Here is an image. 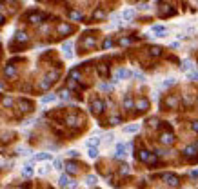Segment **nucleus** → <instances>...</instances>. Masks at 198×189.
<instances>
[{
	"mask_svg": "<svg viewBox=\"0 0 198 189\" xmlns=\"http://www.w3.org/2000/svg\"><path fill=\"white\" fill-rule=\"evenodd\" d=\"M135 131H138V124H133V126L124 127V133H135Z\"/></svg>",
	"mask_w": 198,
	"mask_h": 189,
	"instance_id": "4468645a",
	"label": "nucleus"
},
{
	"mask_svg": "<svg viewBox=\"0 0 198 189\" xmlns=\"http://www.w3.org/2000/svg\"><path fill=\"white\" fill-rule=\"evenodd\" d=\"M124 155H126V144H116V156L118 158H120V156H124Z\"/></svg>",
	"mask_w": 198,
	"mask_h": 189,
	"instance_id": "39448f33",
	"label": "nucleus"
},
{
	"mask_svg": "<svg viewBox=\"0 0 198 189\" xmlns=\"http://www.w3.org/2000/svg\"><path fill=\"white\" fill-rule=\"evenodd\" d=\"M127 171H129V169H127V166H122V169H120V173H122V175H126Z\"/></svg>",
	"mask_w": 198,
	"mask_h": 189,
	"instance_id": "ea45409f",
	"label": "nucleus"
},
{
	"mask_svg": "<svg viewBox=\"0 0 198 189\" xmlns=\"http://www.w3.org/2000/svg\"><path fill=\"white\" fill-rule=\"evenodd\" d=\"M140 158H142V160H149V155H147V151H140Z\"/></svg>",
	"mask_w": 198,
	"mask_h": 189,
	"instance_id": "473e14b6",
	"label": "nucleus"
},
{
	"mask_svg": "<svg viewBox=\"0 0 198 189\" xmlns=\"http://www.w3.org/2000/svg\"><path fill=\"white\" fill-rule=\"evenodd\" d=\"M55 169H58V171H62V169H64L62 160H55Z\"/></svg>",
	"mask_w": 198,
	"mask_h": 189,
	"instance_id": "c85d7f7f",
	"label": "nucleus"
},
{
	"mask_svg": "<svg viewBox=\"0 0 198 189\" xmlns=\"http://www.w3.org/2000/svg\"><path fill=\"white\" fill-rule=\"evenodd\" d=\"M91 107H93V111H95V113H100L102 109H104V102L102 100H95V102L91 104Z\"/></svg>",
	"mask_w": 198,
	"mask_h": 189,
	"instance_id": "7ed1b4c3",
	"label": "nucleus"
},
{
	"mask_svg": "<svg viewBox=\"0 0 198 189\" xmlns=\"http://www.w3.org/2000/svg\"><path fill=\"white\" fill-rule=\"evenodd\" d=\"M169 186H173V187L178 186V178L176 176H169Z\"/></svg>",
	"mask_w": 198,
	"mask_h": 189,
	"instance_id": "cd10ccee",
	"label": "nucleus"
},
{
	"mask_svg": "<svg viewBox=\"0 0 198 189\" xmlns=\"http://www.w3.org/2000/svg\"><path fill=\"white\" fill-rule=\"evenodd\" d=\"M60 96L62 98H69V91H67V89H64V91L60 93Z\"/></svg>",
	"mask_w": 198,
	"mask_h": 189,
	"instance_id": "f704fd0d",
	"label": "nucleus"
},
{
	"mask_svg": "<svg viewBox=\"0 0 198 189\" xmlns=\"http://www.w3.org/2000/svg\"><path fill=\"white\" fill-rule=\"evenodd\" d=\"M127 77H131V73L127 71V69H118L116 75H115V82L116 80H124V78H127Z\"/></svg>",
	"mask_w": 198,
	"mask_h": 189,
	"instance_id": "f257e3e1",
	"label": "nucleus"
},
{
	"mask_svg": "<svg viewBox=\"0 0 198 189\" xmlns=\"http://www.w3.org/2000/svg\"><path fill=\"white\" fill-rule=\"evenodd\" d=\"M24 175H26V176H31V175H33V166H29V164H27V166H24Z\"/></svg>",
	"mask_w": 198,
	"mask_h": 189,
	"instance_id": "a211bd4d",
	"label": "nucleus"
},
{
	"mask_svg": "<svg viewBox=\"0 0 198 189\" xmlns=\"http://www.w3.org/2000/svg\"><path fill=\"white\" fill-rule=\"evenodd\" d=\"M29 20H31V24H40L44 20V17H42V15H31Z\"/></svg>",
	"mask_w": 198,
	"mask_h": 189,
	"instance_id": "1a4fd4ad",
	"label": "nucleus"
},
{
	"mask_svg": "<svg viewBox=\"0 0 198 189\" xmlns=\"http://www.w3.org/2000/svg\"><path fill=\"white\" fill-rule=\"evenodd\" d=\"M136 107H138V109H142V111H144V109H147V107H149V102H147L146 98H140V100L136 102Z\"/></svg>",
	"mask_w": 198,
	"mask_h": 189,
	"instance_id": "0eeeda50",
	"label": "nucleus"
},
{
	"mask_svg": "<svg viewBox=\"0 0 198 189\" xmlns=\"http://www.w3.org/2000/svg\"><path fill=\"white\" fill-rule=\"evenodd\" d=\"M173 142H175V136L171 133H164L162 135V144H173Z\"/></svg>",
	"mask_w": 198,
	"mask_h": 189,
	"instance_id": "20e7f679",
	"label": "nucleus"
},
{
	"mask_svg": "<svg viewBox=\"0 0 198 189\" xmlns=\"http://www.w3.org/2000/svg\"><path fill=\"white\" fill-rule=\"evenodd\" d=\"M89 156H91V158H96V156H98V149L93 147V146H89Z\"/></svg>",
	"mask_w": 198,
	"mask_h": 189,
	"instance_id": "f3484780",
	"label": "nucleus"
},
{
	"mask_svg": "<svg viewBox=\"0 0 198 189\" xmlns=\"http://www.w3.org/2000/svg\"><path fill=\"white\" fill-rule=\"evenodd\" d=\"M193 129H195V131H198V122L195 124V126H193Z\"/></svg>",
	"mask_w": 198,
	"mask_h": 189,
	"instance_id": "37998d69",
	"label": "nucleus"
},
{
	"mask_svg": "<svg viewBox=\"0 0 198 189\" xmlns=\"http://www.w3.org/2000/svg\"><path fill=\"white\" fill-rule=\"evenodd\" d=\"M173 84H175V78H169V80H165V82H164V86L167 87V86H173Z\"/></svg>",
	"mask_w": 198,
	"mask_h": 189,
	"instance_id": "72a5a7b5",
	"label": "nucleus"
},
{
	"mask_svg": "<svg viewBox=\"0 0 198 189\" xmlns=\"http://www.w3.org/2000/svg\"><path fill=\"white\" fill-rule=\"evenodd\" d=\"M0 24H4V15H0Z\"/></svg>",
	"mask_w": 198,
	"mask_h": 189,
	"instance_id": "c03bdc74",
	"label": "nucleus"
},
{
	"mask_svg": "<svg viewBox=\"0 0 198 189\" xmlns=\"http://www.w3.org/2000/svg\"><path fill=\"white\" fill-rule=\"evenodd\" d=\"M0 9H2V2H0Z\"/></svg>",
	"mask_w": 198,
	"mask_h": 189,
	"instance_id": "a18cd8bd",
	"label": "nucleus"
},
{
	"mask_svg": "<svg viewBox=\"0 0 198 189\" xmlns=\"http://www.w3.org/2000/svg\"><path fill=\"white\" fill-rule=\"evenodd\" d=\"M58 33H62V35L71 33V26H69V24H60V26H58Z\"/></svg>",
	"mask_w": 198,
	"mask_h": 189,
	"instance_id": "423d86ee",
	"label": "nucleus"
},
{
	"mask_svg": "<svg viewBox=\"0 0 198 189\" xmlns=\"http://www.w3.org/2000/svg\"><path fill=\"white\" fill-rule=\"evenodd\" d=\"M17 40L18 42H26L27 40V35L26 33H17Z\"/></svg>",
	"mask_w": 198,
	"mask_h": 189,
	"instance_id": "b1692460",
	"label": "nucleus"
},
{
	"mask_svg": "<svg viewBox=\"0 0 198 189\" xmlns=\"http://www.w3.org/2000/svg\"><path fill=\"white\" fill-rule=\"evenodd\" d=\"M120 44H122V46H127V44H129V38H122Z\"/></svg>",
	"mask_w": 198,
	"mask_h": 189,
	"instance_id": "4c0bfd02",
	"label": "nucleus"
},
{
	"mask_svg": "<svg viewBox=\"0 0 198 189\" xmlns=\"http://www.w3.org/2000/svg\"><path fill=\"white\" fill-rule=\"evenodd\" d=\"M106 142H109V144L113 142V135H111V133H109V135H107V136H106Z\"/></svg>",
	"mask_w": 198,
	"mask_h": 189,
	"instance_id": "79ce46f5",
	"label": "nucleus"
},
{
	"mask_svg": "<svg viewBox=\"0 0 198 189\" xmlns=\"http://www.w3.org/2000/svg\"><path fill=\"white\" fill-rule=\"evenodd\" d=\"M124 20H131L133 17H135V11H133V9H127V11H124Z\"/></svg>",
	"mask_w": 198,
	"mask_h": 189,
	"instance_id": "f8f14e48",
	"label": "nucleus"
},
{
	"mask_svg": "<svg viewBox=\"0 0 198 189\" xmlns=\"http://www.w3.org/2000/svg\"><path fill=\"white\" fill-rule=\"evenodd\" d=\"M84 44H86V46H87V47H91V46H95V38H87V40H86V42H84Z\"/></svg>",
	"mask_w": 198,
	"mask_h": 189,
	"instance_id": "7c9ffc66",
	"label": "nucleus"
},
{
	"mask_svg": "<svg viewBox=\"0 0 198 189\" xmlns=\"http://www.w3.org/2000/svg\"><path fill=\"white\" fill-rule=\"evenodd\" d=\"M66 122H67V126H76V118L75 116H67Z\"/></svg>",
	"mask_w": 198,
	"mask_h": 189,
	"instance_id": "393cba45",
	"label": "nucleus"
},
{
	"mask_svg": "<svg viewBox=\"0 0 198 189\" xmlns=\"http://www.w3.org/2000/svg\"><path fill=\"white\" fill-rule=\"evenodd\" d=\"M187 77H189L191 80H198V71H196V69H193V71H187Z\"/></svg>",
	"mask_w": 198,
	"mask_h": 189,
	"instance_id": "6ab92c4d",
	"label": "nucleus"
},
{
	"mask_svg": "<svg viewBox=\"0 0 198 189\" xmlns=\"http://www.w3.org/2000/svg\"><path fill=\"white\" fill-rule=\"evenodd\" d=\"M35 160H51L49 153H40V155H35Z\"/></svg>",
	"mask_w": 198,
	"mask_h": 189,
	"instance_id": "9d476101",
	"label": "nucleus"
},
{
	"mask_svg": "<svg viewBox=\"0 0 198 189\" xmlns=\"http://www.w3.org/2000/svg\"><path fill=\"white\" fill-rule=\"evenodd\" d=\"M66 167H67V171H69V173H76V166H75L73 162H69Z\"/></svg>",
	"mask_w": 198,
	"mask_h": 189,
	"instance_id": "a878e982",
	"label": "nucleus"
},
{
	"mask_svg": "<svg viewBox=\"0 0 198 189\" xmlns=\"http://www.w3.org/2000/svg\"><path fill=\"white\" fill-rule=\"evenodd\" d=\"M95 184H96V176L95 175L87 176V186H95Z\"/></svg>",
	"mask_w": 198,
	"mask_h": 189,
	"instance_id": "bb28decb",
	"label": "nucleus"
},
{
	"mask_svg": "<svg viewBox=\"0 0 198 189\" xmlns=\"http://www.w3.org/2000/svg\"><path fill=\"white\" fill-rule=\"evenodd\" d=\"M124 107H126V109H131V107H133V100H131V96H129V94H127V96H126V100H124Z\"/></svg>",
	"mask_w": 198,
	"mask_h": 189,
	"instance_id": "2eb2a0df",
	"label": "nucleus"
},
{
	"mask_svg": "<svg viewBox=\"0 0 198 189\" xmlns=\"http://www.w3.org/2000/svg\"><path fill=\"white\" fill-rule=\"evenodd\" d=\"M162 53V47H158V46H155V47H151V55L153 57H158V55Z\"/></svg>",
	"mask_w": 198,
	"mask_h": 189,
	"instance_id": "412c9836",
	"label": "nucleus"
},
{
	"mask_svg": "<svg viewBox=\"0 0 198 189\" xmlns=\"http://www.w3.org/2000/svg\"><path fill=\"white\" fill-rule=\"evenodd\" d=\"M193 153H195V146H189V147L185 149V155H187V156H191Z\"/></svg>",
	"mask_w": 198,
	"mask_h": 189,
	"instance_id": "c756f323",
	"label": "nucleus"
},
{
	"mask_svg": "<svg viewBox=\"0 0 198 189\" xmlns=\"http://www.w3.org/2000/svg\"><path fill=\"white\" fill-rule=\"evenodd\" d=\"M102 89H104V91H109V89L113 87V86H109V84H102V86H100Z\"/></svg>",
	"mask_w": 198,
	"mask_h": 189,
	"instance_id": "c9c22d12",
	"label": "nucleus"
},
{
	"mask_svg": "<svg viewBox=\"0 0 198 189\" xmlns=\"http://www.w3.org/2000/svg\"><path fill=\"white\" fill-rule=\"evenodd\" d=\"M111 46H113L111 38H106V42H104V49H107V47H111Z\"/></svg>",
	"mask_w": 198,
	"mask_h": 189,
	"instance_id": "2f4dec72",
	"label": "nucleus"
},
{
	"mask_svg": "<svg viewBox=\"0 0 198 189\" xmlns=\"http://www.w3.org/2000/svg\"><path fill=\"white\" fill-rule=\"evenodd\" d=\"M55 98H56L55 94H47V96H44V98H42V102H44V104H49V102L55 100Z\"/></svg>",
	"mask_w": 198,
	"mask_h": 189,
	"instance_id": "5701e85b",
	"label": "nucleus"
},
{
	"mask_svg": "<svg viewBox=\"0 0 198 189\" xmlns=\"http://www.w3.org/2000/svg\"><path fill=\"white\" fill-rule=\"evenodd\" d=\"M153 33H155V35H164L165 33V27L164 26H153Z\"/></svg>",
	"mask_w": 198,
	"mask_h": 189,
	"instance_id": "ddd939ff",
	"label": "nucleus"
},
{
	"mask_svg": "<svg viewBox=\"0 0 198 189\" xmlns=\"http://www.w3.org/2000/svg\"><path fill=\"white\" fill-rule=\"evenodd\" d=\"M71 47H73V44H71V42H66V44L62 46V49H64V55H66V58H71V57H73Z\"/></svg>",
	"mask_w": 198,
	"mask_h": 189,
	"instance_id": "f03ea898",
	"label": "nucleus"
},
{
	"mask_svg": "<svg viewBox=\"0 0 198 189\" xmlns=\"http://www.w3.org/2000/svg\"><path fill=\"white\" fill-rule=\"evenodd\" d=\"M195 149H198V146H195Z\"/></svg>",
	"mask_w": 198,
	"mask_h": 189,
	"instance_id": "49530a36",
	"label": "nucleus"
},
{
	"mask_svg": "<svg viewBox=\"0 0 198 189\" xmlns=\"http://www.w3.org/2000/svg\"><path fill=\"white\" fill-rule=\"evenodd\" d=\"M191 69H193V62L191 60H184V62H182V71H191Z\"/></svg>",
	"mask_w": 198,
	"mask_h": 189,
	"instance_id": "6e6552de",
	"label": "nucleus"
},
{
	"mask_svg": "<svg viewBox=\"0 0 198 189\" xmlns=\"http://www.w3.org/2000/svg\"><path fill=\"white\" fill-rule=\"evenodd\" d=\"M69 17H71L73 20H82V15L78 13V11H71V15H69Z\"/></svg>",
	"mask_w": 198,
	"mask_h": 189,
	"instance_id": "4be33fe9",
	"label": "nucleus"
},
{
	"mask_svg": "<svg viewBox=\"0 0 198 189\" xmlns=\"http://www.w3.org/2000/svg\"><path fill=\"white\" fill-rule=\"evenodd\" d=\"M11 104H13L11 98H6V100H4V106H11Z\"/></svg>",
	"mask_w": 198,
	"mask_h": 189,
	"instance_id": "58836bf2",
	"label": "nucleus"
},
{
	"mask_svg": "<svg viewBox=\"0 0 198 189\" xmlns=\"http://www.w3.org/2000/svg\"><path fill=\"white\" fill-rule=\"evenodd\" d=\"M98 144H100V138H96V136H93V138H91V140H89V142H87V147H89V146H93V147H96V146H98Z\"/></svg>",
	"mask_w": 198,
	"mask_h": 189,
	"instance_id": "dca6fc26",
	"label": "nucleus"
},
{
	"mask_svg": "<svg viewBox=\"0 0 198 189\" xmlns=\"http://www.w3.org/2000/svg\"><path fill=\"white\" fill-rule=\"evenodd\" d=\"M58 184H60V187H67V184H69V176H67V175H62V176H60V180H58Z\"/></svg>",
	"mask_w": 198,
	"mask_h": 189,
	"instance_id": "9b49d317",
	"label": "nucleus"
},
{
	"mask_svg": "<svg viewBox=\"0 0 198 189\" xmlns=\"http://www.w3.org/2000/svg\"><path fill=\"white\" fill-rule=\"evenodd\" d=\"M95 17H96V18H102V17H104V11H96Z\"/></svg>",
	"mask_w": 198,
	"mask_h": 189,
	"instance_id": "a19ab883",
	"label": "nucleus"
},
{
	"mask_svg": "<svg viewBox=\"0 0 198 189\" xmlns=\"http://www.w3.org/2000/svg\"><path fill=\"white\" fill-rule=\"evenodd\" d=\"M15 73H17V71H15L13 66H7L6 67V77H15Z\"/></svg>",
	"mask_w": 198,
	"mask_h": 189,
	"instance_id": "aec40b11",
	"label": "nucleus"
},
{
	"mask_svg": "<svg viewBox=\"0 0 198 189\" xmlns=\"http://www.w3.org/2000/svg\"><path fill=\"white\" fill-rule=\"evenodd\" d=\"M67 187H69V189H76V182H71V180H69Z\"/></svg>",
	"mask_w": 198,
	"mask_h": 189,
	"instance_id": "e433bc0d",
	"label": "nucleus"
}]
</instances>
